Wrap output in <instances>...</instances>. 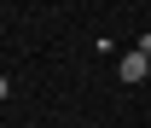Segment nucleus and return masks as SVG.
<instances>
[{
  "instance_id": "f257e3e1",
  "label": "nucleus",
  "mask_w": 151,
  "mask_h": 128,
  "mask_svg": "<svg viewBox=\"0 0 151 128\" xmlns=\"http://www.w3.org/2000/svg\"><path fill=\"white\" fill-rule=\"evenodd\" d=\"M116 76H122V82H151V58L134 47V53H122V58H116Z\"/></svg>"
},
{
  "instance_id": "f03ea898",
  "label": "nucleus",
  "mask_w": 151,
  "mask_h": 128,
  "mask_svg": "<svg viewBox=\"0 0 151 128\" xmlns=\"http://www.w3.org/2000/svg\"><path fill=\"white\" fill-rule=\"evenodd\" d=\"M139 53H145V58H151V29H145V35H139Z\"/></svg>"
}]
</instances>
